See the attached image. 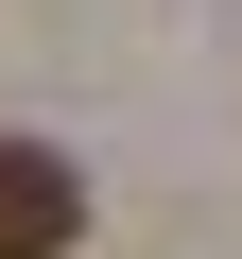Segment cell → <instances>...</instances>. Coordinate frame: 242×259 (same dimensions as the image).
Masks as SVG:
<instances>
[{"label":"cell","instance_id":"cell-1","mask_svg":"<svg viewBox=\"0 0 242 259\" xmlns=\"http://www.w3.org/2000/svg\"><path fill=\"white\" fill-rule=\"evenodd\" d=\"M87 242V173L52 139H0V259H69Z\"/></svg>","mask_w":242,"mask_h":259}]
</instances>
